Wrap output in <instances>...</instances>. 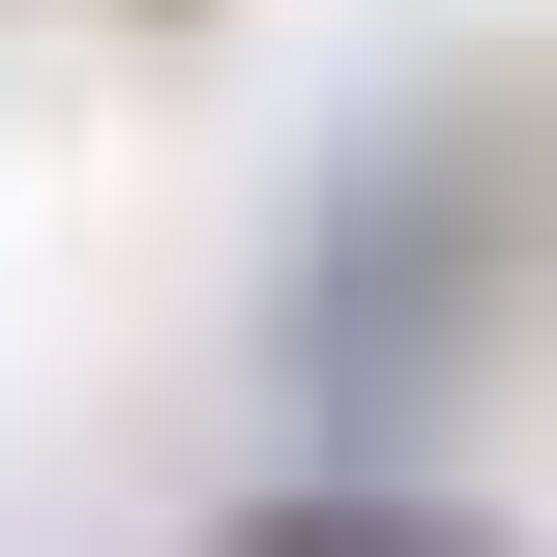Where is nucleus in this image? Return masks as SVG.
I'll list each match as a JSON object with an SVG mask.
<instances>
[{
  "instance_id": "f257e3e1",
  "label": "nucleus",
  "mask_w": 557,
  "mask_h": 557,
  "mask_svg": "<svg viewBox=\"0 0 557 557\" xmlns=\"http://www.w3.org/2000/svg\"><path fill=\"white\" fill-rule=\"evenodd\" d=\"M235 557H499V529H470V499H264Z\"/></svg>"
}]
</instances>
